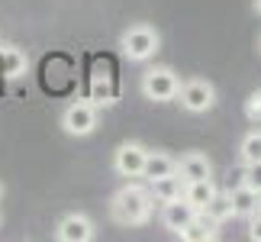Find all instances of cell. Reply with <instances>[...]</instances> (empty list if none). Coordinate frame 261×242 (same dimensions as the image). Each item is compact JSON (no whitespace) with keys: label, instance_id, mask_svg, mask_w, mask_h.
<instances>
[{"label":"cell","instance_id":"1","mask_svg":"<svg viewBox=\"0 0 261 242\" xmlns=\"http://www.w3.org/2000/svg\"><path fill=\"white\" fill-rule=\"evenodd\" d=\"M152 210H155V197L148 194V187L136 184V181L123 184L110 197V216L119 226H145L152 220Z\"/></svg>","mask_w":261,"mask_h":242},{"label":"cell","instance_id":"2","mask_svg":"<svg viewBox=\"0 0 261 242\" xmlns=\"http://www.w3.org/2000/svg\"><path fill=\"white\" fill-rule=\"evenodd\" d=\"M119 49H123V55L129 62H148V58H155V52L162 49V36L148 23H133L119 36Z\"/></svg>","mask_w":261,"mask_h":242},{"label":"cell","instance_id":"3","mask_svg":"<svg viewBox=\"0 0 261 242\" xmlns=\"http://www.w3.org/2000/svg\"><path fill=\"white\" fill-rule=\"evenodd\" d=\"M142 94L148 100H155V104H168V100H174L177 97V87H180V78L174 68H168V65H155V68H148V71L142 75Z\"/></svg>","mask_w":261,"mask_h":242},{"label":"cell","instance_id":"4","mask_svg":"<svg viewBox=\"0 0 261 242\" xmlns=\"http://www.w3.org/2000/svg\"><path fill=\"white\" fill-rule=\"evenodd\" d=\"M177 100H180V107L187 110V113H210V110L216 107V87L210 84L206 78H190V81H180V87H177Z\"/></svg>","mask_w":261,"mask_h":242},{"label":"cell","instance_id":"5","mask_svg":"<svg viewBox=\"0 0 261 242\" xmlns=\"http://www.w3.org/2000/svg\"><path fill=\"white\" fill-rule=\"evenodd\" d=\"M62 129L71 139H87L97 129V104L94 100H71L62 113Z\"/></svg>","mask_w":261,"mask_h":242},{"label":"cell","instance_id":"6","mask_svg":"<svg viewBox=\"0 0 261 242\" xmlns=\"http://www.w3.org/2000/svg\"><path fill=\"white\" fill-rule=\"evenodd\" d=\"M145 155H148V149H145L142 142H136V139L119 142L116 152H113V168H116V175H123V178H142Z\"/></svg>","mask_w":261,"mask_h":242},{"label":"cell","instance_id":"7","mask_svg":"<svg viewBox=\"0 0 261 242\" xmlns=\"http://www.w3.org/2000/svg\"><path fill=\"white\" fill-rule=\"evenodd\" d=\"M97 226L87 213H65L55 226V239L58 242H94Z\"/></svg>","mask_w":261,"mask_h":242},{"label":"cell","instance_id":"8","mask_svg":"<svg viewBox=\"0 0 261 242\" xmlns=\"http://www.w3.org/2000/svg\"><path fill=\"white\" fill-rule=\"evenodd\" d=\"M197 213H200V210H197V207H190L187 200H184V194H180V197L165 200V204H162V226L168 229V233H174V236H177L180 229H184Z\"/></svg>","mask_w":261,"mask_h":242},{"label":"cell","instance_id":"9","mask_svg":"<svg viewBox=\"0 0 261 242\" xmlns=\"http://www.w3.org/2000/svg\"><path fill=\"white\" fill-rule=\"evenodd\" d=\"M177 175L184 181H203L213 178V161H210L203 152H184L177 158Z\"/></svg>","mask_w":261,"mask_h":242},{"label":"cell","instance_id":"10","mask_svg":"<svg viewBox=\"0 0 261 242\" xmlns=\"http://www.w3.org/2000/svg\"><path fill=\"white\" fill-rule=\"evenodd\" d=\"M229 194V200H232V210H236V216H252V213H258L261 210V194L258 190H252L248 184H242V181H239L236 187H229L226 190Z\"/></svg>","mask_w":261,"mask_h":242},{"label":"cell","instance_id":"11","mask_svg":"<svg viewBox=\"0 0 261 242\" xmlns=\"http://www.w3.org/2000/svg\"><path fill=\"white\" fill-rule=\"evenodd\" d=\"M26 68H29V58H26L23 49H16V45H0V75L10 78V81H16V78L26 75Z\"/></svg>","mask_w":261,"mask_h":242},{"label":"cell","instance_id":"12","mask_svg":"<svg viewBox=\"0 0 261 242\" xmlns=\"http://www.w3.org/2000/svg\"><path fill=\"white\" fill-rule=\"evenodd\" d=\"M148 184V194H152L158 204H165V200H174L184 194V178L177 175V171H171V175H162L155 181H145Z\"/></svg>","mask_w":261,"mask_h":242},{"label":"cell","instance_id":"13","mask_svg":"<svg viewBox=\"0 0 261 242\" xmlns=\"http://www.w3.org/2000/svg\"><path fill=\"white\" fill-rule=\"evenodd\" d=\"M177 236L184 239V242H213V239L219 236V226L213 223V220H206L203 213H197Z\"/></svg>","mask_w":261,"mask_h":242},{"label":"cell","instance_id":"14","mask_svg":"<svg viewBox=\"0 0 261 242\" xmlns=\"http://www.w3.org/2000/svg\"><path fill=\"white\" fill-rule=\"evenodd\" d=\"M171 171H177V158H171L168 152H162V149H148L145 168H142V178L145 181H155V178H162V175H171Z\"/></svg>","mask_w":261,"mask_h":242},{"label":"cell","instance_id":"15","mask_svg":"<svg viewBox=\"0 0 261 242\" xmlns=\"http://www.w3.org/2000/svg\"><path fill=\"white\" fill-rule=\"evenodd\" d=\"M213 197H216V184H213V178H203V181H184V200H187L190 207L203 210Z\"/></svg>","mask_w":261,"mask_h":242},{"label":"cell","instance_id":"16","mask_svg":"<svg viewBox=\"0 0 261 242\" xmlns=\"http://www.w3.org/2000/svg\"><path fill=\"white\" fill-rule=\"evenodd\" d=\"M200 213H203L206 220H213L216 226H223V223H229V220H236V210H232V200H229V194L223 190V194H219L216 190V197L210 200V204L200 210Z\"/></svg>","mask_w":261,"mask_h":242},{"label":"cell","instance_id":"17","mask_svg":"<svg viewBox=\"0 0 261 242\" xmlns=\"http://www.w3.org/2000/svg\"><path fill=\"white\" fill-rule=\"evenodd\" d=\"M90 100L100 107H110V104H116V87H113V75H97L94 78V90H90Z\"/></svg>","mask_w":261,"mask_h":242},{"label":"cell","instance_id":"18","mask_svg":"<svg viewBox=\"0 0 261 242\" xmlns=\"http://www.w3.org/2000/svg\"><path fill=\"white\" fill-rule=\"evenodd\" d=\"M239 161L242 165L261 161V129H252V133L242 136V142H239Z\"/></svg>","mask_w":261,"mask_h":242},{"label":"cell","instance_id":"19","mask_svg":"<svg viewBox=\"0 0 261 242\" xmlns=\"http://www.w3.org/2000/svg\"><path fill=\"white\" fill-rule=\"evenodd\" d=\"M245 119L255 123V126H261V87H255L252 94L245 97Z\"/></svg>","mask_w":261,"mask_h":242},{"label":"cell","instance_id":"20","mask_svg":"<svg viewBox=\"0 0 261 242\" xmlns=\"http://www.w3.org/2000/svg\"><path fill=\"white\" fill-rule=\"evenodd\" d=\"M242 184H248L252 190H258V194H261V161L242 168Z\"/></svg>","mask_w":261,"mask_h":242},{"label":"cell","instance_id":"21","mask_svg":"<svg viewBox=\"0 0 261 242\" xmlns=\"http://www.w3.org/2000/svg\"><path fill=\"white\" fill-rule=\"evenodd\" d=\"M248 239H252V242H261V210L248 216Z\"/></svg>","mask_w":261,"mask_h":242},{"label":"cell","instance_id":"22","mask_svg":"<svg viewBox=\"0 0 261 242\" xmlns=\"http://www.w3.org/2000/svg\"><path fill=\"white\" fill-rule=\"evenodd\" d=\"M252 7H255V13H261V0H252Z\"/></svg>","mask_w":261,"mask_h":242},{"label":"cell","instance_id":"23","mask_svg":"<svg viewBox=\"0 0 261 242\" xmlns=\"http://www.w3.org/2000/svg\"><path fill=\"white\" fill-rule=\"evenodd\" d=\"M0 197H4V184H0Z\"/></svg>","mask_w":261,"mask_h":242},{"label":"cell","instance_id":"24","mask_svg":"<svg viewBox=\"0 0 261 242\" xmlns=\"http://www.w3.org/2000/svg\"><path fill=\"white\" fill-rule=\"evenodd\" d=\"M258 49H261V39H258Z\"/></svg>","mask_w":261,"mask_h":242}]
</instances>
